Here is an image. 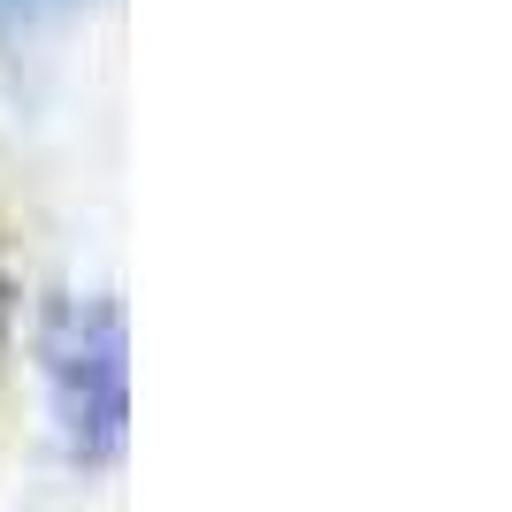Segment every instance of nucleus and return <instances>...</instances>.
<instances>
[{"label": "nucleus", "instance_id": "nucleus-1", "mask_svg": "<svg viewBox=\"0 0 512 512\" xmlns=\"http://www.w3.org/2000/svg\"><path fill=\"white\" fill-rule=\"evenodd\" d=\"M62 413L77 428L85 451H115L123 444V321L115 306H92L77 314V344H62Z\"/></svg>", "mask_w": 512, "mask_h": 512}]
</instances>
